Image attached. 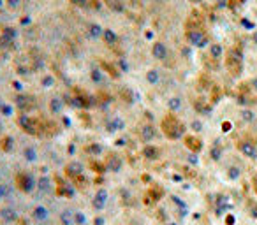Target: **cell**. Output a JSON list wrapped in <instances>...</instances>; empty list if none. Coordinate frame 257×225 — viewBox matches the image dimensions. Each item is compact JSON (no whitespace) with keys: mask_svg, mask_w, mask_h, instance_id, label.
Instances as JSON below:
<instances>
[{"mask_svg":"<svg viewBox=\"0 0 257 225\" xmlns=\"http://www.w3.org/2000/svg\"><path fill=\"white\" fill-rule=\"evenodd\" d=\"M226 69L231 78H238L243 72V51L240 44L229 48L226 53Z\"/></svg>","mask_w":257,"mask_h":225,"instance_id":"6da1fadb","label":"cell"},{"mask_svg":"<svg viewBox=\"0 0 257 225\" xmlns=\"http://www.w3.org/2000/svg\"><path fill=\"white\" fill-rule=\"evenodd\" d=\"M160 127H162V132L166 134L169 139H173V141L180 139V137L185 134V125H183L182 121H180L178 118L173 114V112H168V114L162 118V123H160Z\"/></svg>","mask_w":257,"mask_h":225,"instance_id":"7a4b0ae2","label":"cell"},{"mask_svg":"<svg viewBox=\"0 0 257 225\" xmlns=\"http://www.w3.org/2000/svg\"><path fill=\"white\" fill-rule=\"evenodd\" d=\"M18 123H20L21 130L27 134H30V136H41V134L44 132V121L41 120V118L37 116H21L20 120H18Z\"/></svg>","mask_w":257,"mask_h":225,"instance_id":"3957f363","label":"cell"},{"mask_svg":"<svg viewBox=\"0 0 257 225\" xmlns=\"http://www.w3.org/2000/svg\"><path fill=\"white\" fill-rule=\"evenodd\" d=\"M185 37L195 48H204L208 44V41H210L206 30H185Z\"/></svg>","mask_w":257,"mask_h":225,"instance_id":"277c9868","label":"cell"},{"mask_svg":"<svg viewBox=\"0 0 257 225\" xmlns=\"http://www.w3.org/2000/svg\"><path fill=\"white\" fill-rule=\"evenodd\" d=\"M185 30H204V18L199 11H191L187 21H185Z\"/></svg>","mask_w":257,"mask_h":225,"instance_id":"5b68a950","label":"cell"},{"mask_svg":"<svg viewBox=\"0 0 257 225\" xmlns=\"http://www.w3.org/2000/svg\"><path fill=\"white\" fill-rule=\"evenodd\" d=\"M238 150H240V153L242 155H245L247 159H257V146L254 141H249V139H242L238 141Z\"/></svg>","mask_w":257,"mask_h":225,"instance_id":"8992f818","label":"cell"},{"mask_svg":"<svg viewBox=\"0 0 257 225\" xmlns=\"http://www.w3.org/2000/svg\"><path fill=\"white\" fill-rule=\"evenodd\" d=\"M224 56V50H222V46L220 44H210V50H208V55H206V58H210V62H211V67H217L218 65V60L222 58Z\"/></svg>","mask_w":257,"mask_h":225,"instance_id":"52a82bcc","label":"cell"},{"mask_svg":"<svg viewBox=\"0 0 257 225\" xmlns=\"http://www.w3.org/2000/svg\"><path fill=\"white\" fill-rule=\"evenodd\" d=\"M139 137H141V141H143V143L150 144V143H152V141L157 137L155 127H153V125H150V123L141 125V128H139Z\"/></svg>","mask_w":257,"mask_h":225,"instance_id":"ba28073f","label":"cell"},{"mask_svg":"<svg viewBox=\"0 0 257 225\" xmlns=\"http://www.w3.org/2000/svg\"><path fill=\"white\" fill-rule=\"evenodd\" d=\"M168 55H169V50L168 46L164 43H160V41H157V43L152 44V56L157 60H166L168 58Z\"/></svg>","mask_w":257,"mask_h":225,"instance_id":"9c48e42d","label":"cell"},{"mask_svg":"<svg viewBox=\"0 0 257 225\" xmlns=\"http://www.w3.org/2000/svg\"><path fill=\"white\" fill-rule=\"evenodd\" d=\"M16 106L21 109V111H30V109L35 108V99L30 97V95H18L16 97Z\"/></svg>","mask_w":257,"mask_h":225,"instance_id":"30bf717a","label":"cell"},{"mask_svg":"<svg viewBox=\"0 0 257 225\" xmlns=\"http://www.w3.org/2000/svg\"><path fill=\"white\" fill-rule=\"evenodd\" d=\"M16 185L20 186L21 190L30 192L32 186H34V179H32V176L27 174V172H21V174L16 176Z\"/></svg>","mask_w":257,"mask_h":225,"instance_id":"8fae6325","label":"cell"},{"mask_svg":"<svg viewBox=\"0 0 257 225\" xmlns=\"http://www.w3.org/2000/svg\"><path fill=\"white\" fill-rule=\"evenodd\" d=\"M102 39H104L106 46L111 48V50L118 51V46H120V43H118V37L117 34H115L113 30H104V34H102Z\"/></svg>","mask_w":257,"mask_h":225,"instance_id":"7c38bea8","label":"cell"},{"mask_svg":"<svg viewBox=\"0 0 257 225\" xmlns=\"http://www.w3.org/2000/svg\"><path fill=\"white\" fill-rule=\"evenodd\" d=\"M183 143H185V146H187L192 153H199L201 152V148H203V141L195 136H187Z\"/></svg>","mask_w":257,"mask_h":225,"instance_id":"4fadbf2b","label":"cell"},{"mask_svg":"<svg viewBox=\"0 0 257 225\" xmlns=\"http://www.w3.org/2000/svg\"><path fill=\"white\" fill-rule=\"evenodd\" d=\"M194 108L197 112H201V114H208V112L211 111V102H208L204 97H197L194 99Z\"/></svg>","mask_w":257,"mask_h":225,"instance_id":"5bb4252c","label":"cell"},{"mask_svg":"<svg viewBox=\"0 0 257 225\" xmlns=\"http://www.w3.org/2000/svg\"><path fill=\"white\" fill-rule=\"evenodd\" d=\"M108 169L109 171H120L122 169V159L117 155V153H111L109 155V159H108Z\"/></svg>","mask_w":257,"mask_h":225,"instance_id":"9a60e30c","label":"cell"},{"mask_svg":"<svg viewBox=\"0 0 257 225\" xmlns=\"http://www.w3.org/2000/svg\"><path fill=\"white\" fill-rule=\"evenodd\" d=\"M143 155L148 160H157L160 157V150L157 146H152V144H146L143 150Z\"/></svg>","mask_w":257,"mask_h":225,"instance_id":"2e32d148","label":"cell"},{"mask_svg":"<svg viewBox=\"0 0 257 225\" xmlns=\"http://www.w3.org/2000/svg\"><path fill=\"white\" fill-rule=\"evenodd\" d=\"M65 172H67V176H70V178H79V174L83 172V167H81V164H78V162H72V164H69L67 166V169H65Z\"/></svg>","mask_w":257,"mask_h":225,"instance_id":"e0dca14e","label":"cell"},{"mask_svg":"<svg viewBox=\"0 0 257 225\" xmlns=\"http://www.w3.org/2000/svg\"><path fill=\"white\" fill-rule=\"evenodd\" d=\"M210 99H211V104H215V102H218L220 99H222V88H220V85H213L210 88Z\"/></svg>","mask_w":257,"mask_h":225,"instance_id":"ac0fdd59","label":"cell"},{"mask_svg":"<svg viewBox=\"0 0 257 225\" xmlns=\"http://www.w3.org/2000/svg\"><path fill=\"white\" fill-rule=\"evenodd\" d=\"M125 127L124 120L122 118H113V120L108 123V130L109 132H117V130H122V128Z\"/></svg>","mask_w":257,"mask_h":225,"instance_id":"d6986e66","label":"cell"},{"mask_svg":"<svg viewBox=\"0 0 257 225\" xmlns=\"http://www.w3.org/2000/svg\"><path fill=\"white\" fill-rule=\"evenodd\" d=\"M50 109L53 114H60L64 109V101L62 99H53V101L50 102Z\"/></svg>","mask_w":257,"mask_h":225,"instance_id":"ffe728a7","label":"cell"},{"mask_svg":"<svg viewBox=\"0 0 257 225\" xmlns=\"http://www.w3.org/2000/svg\"><path fill=\"white\" fill-rule=\"evenodd\" d=\"M104 4L108 5L111 11H117V12L124 11V2H122V0H104Z\"/></svg>","mask_w":257,"mask_h":225,"instance_id":"44dd1931","label":"cell"},{"mask_svg":"<svg viewBox=\"0 0 257 225\" xmlns=\"http://www.w3.org/2000/svg\"><path fill=\"white\" fill-rule=\"evenodd\" d=\"M159 79H160V76H159V70L157 69H150L148 72H146V81H148L150 85H157Z\"/></svg>","mask_w":257,"mask_h":225,"instance_id":"7402d4cb","label":"cell"},{"mask_svg":"<svg viewBox=\"0 0 257 225\" xmlns=\"http://www.w3.org/2000/svg\"><path fill=\"white\" fill-rule=\"evenodd\" d=\"M168 108L171 109L173 112L178 111V109L182 108V99H180V97H171V99L168 101Z\"/></svg>","mask_w":257,"mask_h":225,"instance_id":"603a6c76","label":"cell"},{"mask_svg":"<svg viewBox=\"0 0 257 225\" xmlns=\"http://www.w3.org/2000/svg\"><path fill=\"white\" fill-rule=\"evenodd\" d=\"M23 157L27 160H30V162H34V160L37 159V152H35V148H32V146L25 148V150H23Z\"/></svg>","mask_w":257,"mask_h":225,"instance_id":"cb8c5ba5","label":"cell"},{"mask_svg":"<svg viewBox=\"0 0 257 225\" xmlns=\"http://www.w3.org/2000/svg\"><path fill=\"white\" fill-rule=\"evenodd\" d=\"M72 4L81 5V7H95V5H97L94 0H72Z\"/></svg>","mask_w":257,"mask_h":225,"instance_id":"d4e9b609","label":"cell"},{"mask_svg":"<svg viewBox=\"0 0 257 225\" xmlns=\"http://www.w3.org/2000/svg\"><path fill=\"white\" fill-rule=\"evenodd\" d=\"M86 152H88L90 155H99V153H102V146L101 144H92V146L86 148Z\"/></svg>","mask_w":257,"mask_h":225,"instance_id":"484cf974","label":"cell"},{"mask_svg":"<svg viewBox=\"0 0 257 225\" xmlns=\"http://www.w3.org/2000/svg\"><path fill=\"white\" fill-rule=\"evenodd\" d=\"M227 174H229V178L236 179L238 176H240V169H238V167H231L229 171H227Z\"/></svg>","mask_w":257,"mask_h":225,"instance_id":"4316f807","label":"cell"},{"mask_svg":"<svg viewBox=\"0 0 257 225\" xmlns=\"http://www.w3.org/2000/svg\"><path fill=\"white\" fill-rule=\"evenodd\" d=\"M92 35H101V34H104V30H101V27L99 25H92Z\"/></svg>","mask_w":257,"mask_h":225,"instance_id":"83f0119b","label":"cell"},{"mask_svg":"<svg viewBox=\"0 0 257 225\" xmlns=\"http://www.w3.org/2000/svg\"><path fill=\"white\" fill-rule=\"evenodd\" d=\"M245 0H229V5L231 7H236V5H240V4H243Z\"/></svg>","mask_w":257,"mask_h":225,"instance_id":"f1b7e54d","label":"cell"},{"mask_svg":"<svg viewBox=\"0 0 257 225\" xmlns=\"http://www.w3.org/2000/svg\"><path fill=\"white\" fill-rule=\"evenodd\" d=\"M7 4L11 5V7H18V5H20V0H7Z\"/></svg>","mask_w":257,"mask_h":225,"instance_id":"f546056e","label":"cell"},{"mask_svg":"<svg viewBox=\"0 0 257 225\" xmlns=\"http://www.w3.org/2000/svg\"><path fill=\"white\" fill-rule=\"evenodd\" d=\"M252 217L257 218V202L256 204H252Z\"/></svg>","mask_w":257,"mask_h":225,"instance_id":"4dcf8cb0","label":"cell"},{"mask_svg":"<svg viewBox=\"0 0 257 225\" xmlns=\"http://www.w3.org/2000/svg\"><path fill=\"white\" fill-rule=\"evenodd\" d=\"M2 111H4V114H11V108H9V106H4Z\"/></svg>","mask_w":257,"mask_h":225,"instance_id":"1f68e13d","label":"cell"},{"mask_svg":"<svg viewBox=\"0 0 257 225\" xmlns=\"http://www.w3.org/2000/svg\"><path fill=\"white\" fill-rule=\"evenodd\" d=\"M250 86H252V90H256L257 92V78L254 79V81H250Z\"/></svg>","mask_w":257,"mask_h":225,"instance_id":"d6a6232c","label":"cell"},{"mask_svg":"<svg viewBox=\"0 0 257 225\" xmlns=\"http://www.w3.org/2000/svg\"><path fill=\"white\" fill-rule=\"evenodd\" d=\"M252 183H254V190H256V194H257V174H256V176H254Z\"/></svg>","mask_w":257,"mask_h":225,"instance_id":"836d02e7","label":"cell"},{"mask_svg":"<svg viewBox=\"0 0 257 225\" xmlns=\"http://www.w3.org/2000/svg\"><path fill=\"white\" fill-rule=\"evenodd\" d=\"M4 194H5V186L0 185V195H4Z\"/></svg>","mask_w":257,"mask_h":225,"instance_id":"e575fe53","label":"cell"},{"mask_svg":"<svg viewBox=\"0 0 257 225\" xmlns=\"http://www.w3.org/2000/svg\"><path fill=\"white\" fill-rule=\"evenodd\" d=\"M254 41H256V43H257V34H256V35H254Z\"/></svg>","mask_w":257,"mask_h":225,"instance_id":"d590c367","label":"cell"},{"mask_svg":"<svg viewBox=\"0 0 257 225\" xmlns=\"http://www.w3.org/2000/svg\"><path fill=\"white\" fill-rule=\"evenodd\" d=\"M191 2H201V0H191Z\"/></svg>","mask_w":257,"mask_h":225,"instance_id":"8d00e7d4","label":"cell"},{"mask_svg":"<svg viewBox=\"0 0 257 225\" xmlns=\"http://www.w3.org/2000/svg\"><path fill=\"white\" fill-rule=\"evenodd\" d=\"M218 2H224V0H218Z\"/></svg>","mask_w":257,"mask_h":225,"instance_id":"74e56055","label":"cell"}]
</instances>
